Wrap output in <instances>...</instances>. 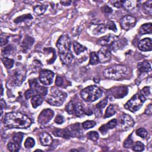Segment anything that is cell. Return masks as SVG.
Listing matches in <instances>:
<instances>
[{
  "label": "cell",
  "instance_id": "obj_1",
  "mask_svg": "<svg viewBox=\"0 0 152 152\" xmlns=\"http://www.w3.org/2000/svg\"><path fill=\"white\" fill-rule=\"evenodd\" d=\"M6 127L10 128L26 129L32 124V121L26 115L19 112L7 113L3 120Z\"/></svg>",
  "mask_w": 152,
  "mask_h": 152
},
{
  "label": "cell",
  "instance_id": "obj_2",
  "mask_svg": "<svg viewBox=\"0 0 152 152\" xmlns=\"http://www.w3.org/2000/svg\"><path fill=\"white\" fill-rule=\"evenodd\" d=\"M56 46L61 61L64 64H69L73 59V55L71 51V40L67 35L61 36L56 42Z\"/></svg>",
  "mask_w": 152,
  "mask_h": 152
},
{
  "label": "cell",
  "instance_id": "obj_3",
  "mask_svg": "<svg viewBox=\"0 0 152 152\" xmlns=\"http://www.w3.org/2000/svg\"><path fill=\"white\" fill-rule=\"evenodd\" d=\"M128 73V69L126 66L116 65L106 69L103 71V76L108 79L119 80L125 78Z\"/></svg>",
  "mask_w": 152,
  "mask_h": 152
},
{
  "label": "cell",
  "instance_id": "obj_4",
  "mask_svg": "<svg viewBox=\"0 0 152 152\" xmlns=\"http://www.w3.org/2000/svg\"><path fill=\"white\" fill-rule=\"evenodd\" d=\"M102 90L96 86H90L83 89L81 92V98L86 102H93L102 95Z\"/></svg>",
  "mask_w": 152,
  "mask_h": 152
},
{
  "label": "cell",
  "instance_id": "obj_5",
  "mask_svg": "<svg viewBox=\"0 0 152 152\" xmlns=\"http://www.w3.org/2000/svg\"><path fill=\"white\" fill-rule=\"evenodd\" d=\"M67 97V94L66 92L52 87L46 98V102L51 106H59L63 104Z\"/></svg>",
  "mask_w": 152,
  "mask_h": 152
},
{
  "label": "cell",
  "instance_id": "obj_6",
  "mask_svg": "<svg viewBox=\"0 0 152 152\" xmlns=\"http://www.w3.org/2000/svg\"><path fill=\"white\" fill-rule=\"evenodd\" d=\"M146 101V97L141 93L136 94L125 105V108L132 112L138 111Z\"/></svg>",
  "mask_w": 152,
  "mask_h": 152
},
{
  "label": "cell",
  "instance_id": "obj_7",
  "mask_svg": "<svg viewBox=\"0 0 152 152\" xmlns=\"http://www.w3.org/2000/svg\"><path fill=\"white\" fill-rule=\"evenodd\" d=\"M119 128L121 131H127L131 129L134 126L133 118L127 113L121 115L119 118Z\"/></svg>",
  "mask_w": 152,
  "mask_h": 152
},
{
  "label": "cell",
  "instance_id": "obj_8",
  "mask_svg": "<svg viewBox=\"0 0 152 152\" xmlns=\"http://www.w3.org/2000/svg\"><path fill=\"white\" fill-rule=\"evenodd\" d=\"M11 81L17 86H20L26 77V71L23 67H18L13 70L11 75Z\"/></svg>",
  "mask_w": 152,
  "mask_h": 152
},
{
  "label": "cell",
  "instance_id": "obj_9",
  "mask_svg": "<svg viewBox=\"0 0 152 152\" xmlns=\"http://www.w3.org/2000/svg\"><path fill=\"white\" fill-rule=\"evenodd\" d=\"M118 41V37L114 35L109 34L103 37H102L98 40L97 44L99 45L107 47L109 49H113L114 50V47H115L116 41Z\"/></svg>",
  "mask_w": 152,
  "mask_h": 152
},
{
  "label": "cell",
  "instance_id": "obj_10",
  "mask_svg": "<svg viewBox=\"0 0 152 152\" xmlns=\"http://www.w3.org/2000/svg\"><path fill=\"white\" fill-rule=\"evenodd\" d=\"M54 73L48 70H43L39 73V80L40 82L45 86L51 85L54 78Z\"/></svg>",
  "mask_w": 152,
  "mask_h": 152
},
{
  "label": "cell",
  "instance_id": "obj_11",
  "mask_svg": "<svg viewBox=\"0 0 152 152\" xmlns=\"http://www.w3.org/2000/svg\"><path fill=\"white\" fill-rule=\"evenodd\" d=\"M119 22L121 27L126 30H128L135 26L136 19L132 16L127 15L121 18Z\"/></svg>",
  "mask_w": 152,
  "mask_h": 152
},
{
  "label": "cell",
  "instance_id": "obj_12",
  "mask_svg": "<svg viewBox=\"0 0 152 152\" xmlns=\"http://www.w3.org/2000/svg\"><path fill=\"white\" fill-rule=\"evenodd\" d=\"M54 116V112L50 109H46L40 113L38 121L41 125H45L48 124Z\"/></svg>",
  "mask_w": 152,
  "mask_h": 152
},
{
  "label": "cell",
  "instance_id": "obj_13",
  "mask_svg": "<svg viewBox=\"0 0 152 152\" xmlns=\"http://www.w3.org/2000/svg\"><path fill=\"white\" fill-rule=\"evenodd\" d=\"M98 56L99 62L101 63H105L109 61L111 58V50L107 47L101 48L98 52Z\"/></svg>",
  "mask_w": 152,
  "mask_h": 152
},
{
  "label": "cell",
  "instance_id": "obj_14",
  "mask_svg": "<svg viewBox=\"0 0 152 152\" xmlns=\"http://www.w3.org/2000/svg\"><path fill=\"white\" fill-rule=\"evenodd\" d=\"M69 129L71 137L80 138L83 135V131L81 130L80 125L79 123H76L71 125L67 127Z\"/></svg>",
  "mask_w": 152,
  "mask_h": 152
},
{
  "label": "cell",
  "instance_id": "obj_15",
  "mask_svg": "<svg viewBox=\"0 0 152 152\" xmlns=\"http://www.w3.org/2000/svg\"><path fill=\"white\" fill-rule=\"evenodd\" d=\"M138 49L141 51H150L152 49V41L150 38H145L140 41L138 44Z\"/></svg>",
  "mask_w": 152,
  "mask_h": 152
},
{
  "label": "cell",
  "instance_id": "obj_16",
  "mask_svg": "<svg viewBox=\"0 0 152 152\" xmlns=\"http://www.w3.org/2000/svg\"><path fill=\"white\" fill-rule=\"evenodd\" d=\"M128 92L127 87H119L114 88L113 90H112V93L115 98H122L126 96Z\"/></svg>",
  "mask_w": 152,
  "mask_h": 152
},
{
  "label": "cell",
  "instance_id": "obj_17",
  "mask_svg": "<svg viewBox=\"0 0 152 152\" xmlns=\"http://www.w3.org/2000/svg\"><path fill=\"white\" fill-rule=\"evenodd\" d=\"M39 139L41 144L44 146H50L53 141L52 137L45 132H42L39 134Z\"/></svg>",
  "mask_w": 152,
  "mask_h": 152
},
{
  "label": "cell",
  "instance_id": "obj_18",
  "mask_svg": "<svg viewBox=\"0 0 152 152\" xmlns=\"http://www.w3.org/2000/svg\"><path fill=\"white\" fill-rule=\"evenodd\" d=\"M34 39L32 37L27 36H26V38L24 39V40L23 41L22 43H21V49L23 52H26L27 51L28 49H29L34 44Z\"/></svg>",
  "mask_w": 152,
  "mask_h": 152
},
{
  "label": "cell",
  "instance_id": "obj_19",
  "mask_svg": "<svg viewBox=\"0 0 152 152\" xmlns=\"http://www.w3.org/2000/svg\"><path fill=\"white\" fill-rule=\"evenodd\" d=\"M53 134L56 137H61L67 139L71 137L70 133L67 128L64 129H55L53 131Z\"/></svg>",
  "mask_w": 152,
  "mask_h": 152
},
{
  "label": "cell",
  "instance_id": "obj_20",
  "mask_svg": "<svg viewBox=\"0 0 152 152\" xmlns=\"http://www.w3.org/2000/svg\"><path fill=\"white\" fill-rule=\"evenodd\" d=\"M137 69L141 73H148L151 71V65L147 61L139 63L137 65Z\"/></svg>",
  "mask_w": 152,
  "mask_h": 152
},
{
  "label": "cell",
  "instance_id": "obj_21",
  "mask_svg": "<svg viewBox=\"0 0 152 152\" xmlns=\"http://www.w3.org/2000/svg\"><path fill=\"white\" fill-rule=\"evenodd\" d=\"M94 25H96L97 26L95 27L93 29V33L94 35H98L100 34H102L106 32V26L103 24V23H93Z\"/></svg>",
  "mask_w": 152,
  "mask_h": 152
},
{
  "label": "cell",
  "instance_id": "obj_22",
  "mask_svg": "<svg viewBox=\"0 0 152 152\" xmlns=\"http://www.w3.org/2000/svg\"><path fill=\"white\" fill-rule=\"evenodd\" d=\"M139 34L140 35L151 34V23H145L141 26L139 29Z\"/></svg>",
  "mask_w": 152,
  "mask_h": 152
},
{
  "label": "cell",
  "instance_id": "obj_23",
  "mask_svg": "<svg viewBox=\"0 0 152 152\" xmlns=\"http://www.w3.org/2000/svg\"><path fill=\"white\" fill-rule=\"evenodd\" d=\"M108 103V100L106 98L103 99L102 101H101L99 103H98L96 107H95V113L96 115H97L98 114L100 115V116L101 115V113H102V109L106 106Z\"/></svg>",
  "mask_w": 152,
  "mask_h": 152
},
{
  "label": "cell",
  "instance_id": "obj_24",
  "mask_svg": "<svg viewBox=\"0 0 152 152\" xmlns=\"http://www.w3.org/2000/svg\"><path fill=\"white\" fill-rule=\"evenodd\" d=\"M44 102V99L42 98V96L40 95H35L33 98H32L31 103L32 105V106L34 108H36L39 106L41 105L42 103Z\"/></svg>",
  "mask_w": 152,
  "mask_h": 152
},
{
  "label": "cell",
  "instance_id": "obj_25",
  "mask_svg": "<svg viewBox=\"0 0 152 152\" xmlns=\"http://www.w3.org/2000/svg\"><path fill=\"white\" fill-rule=\"evenodd\" d=\"M34 90L38 95L41 96H44L47 95L48 93V88L45 87L41 86L39 84H38L36 87L34 89Z\"/></svg>",
  "mask_w": 152,
  "mask_h": 152
},
{
  "label": "cell",
  "instance_id": "obj_26",
  "mask_svg": "<svg viewBox=\"0 0 152 152\" xmlns=\"http://www.w3.org/2000/svg\"><path fill=\"white\" fill-rule=\"evenodd\" d=\"M46 9L47 7L45 5H37L34 7V11L38 16H42L45 13V12L46 10Z\"/></svg>",
  "mask_w": 152,
  "mask_h": 152
},
{
  "label": "cell",
  "instance_id": "obj_27",
  "mask_svg": "<svg viewBox=\"0 0 152 152\" xmlns=\"http://www.w3.org/2000/svg\"><path fill=\"white\" fill-rule=\"evenodd\" d=\"M84 111L82 105L80 103H77L75 104V110H74V115L76 116L80 117L83 116L84 114Z\"/></svg>",
  "mask_w": 152,
  "mask_h": 152
},
{
  "label": "cell",
  "instance_id": "obj_28",
  "mask_svg": "<svg viewBox=\"0 0 152 152\" xmlns=\"http://www.w3.org/2000/svg\"><path fill=\"white\" fill-rule=\"evenodd\" d=\"M73 48L76 55H79L80 54L86 50V48L85 46H83L82 45L76 41L73 43Z\"/></svg>",
  "mask_w": 152,
  "mask_h": 152
},
{
  "label": "cell",
  "instance_id": "obj_29",
  "mask_svg": "<svg viewBox=\"0 0 152 152\" xmlns=\"http://www.w3.org/2000/svg\"><path fill=\"white\" fill-rule=\"evenodd\" d=\"M33 19V16L30 14H24L23 16H21L20 17H17L14 20V23L16 24H19L20 23H22L23 21H25L26 20H31Z\"/></svg>",
  "mask_w": 152,
  "mask_h": 152
},
{
  "label": "cell",
  "instance_id": "obj_30",
  "mask_svg": "<svg viewBox=\"0 0 152 152\" xmlns=\"http://www.w3.org/2000/svg\"><path fill=\"white\" fill-rule=\"evenodd\" d=\"M99 63V60L98 58V54L95 52H91L90 55L89 64L90 65H96Z\"/></svg>",
  "mask_w": 152,
  "mask_h": 152
},
{
  "label": "cell",
  "instance_id": "obj_31",
  "mask_svg": "<svg viewBox=\"0 0 152 152\" xmlns=\"http://www.w3.org/2000/svg\"><path fill=\"white\" fill-rule=\"evenodd\" d=\"M123 7L127 11L133 10L136 7V1H124Z\"/></svg>",
  "mask_w": 152,
  "mask_h": 152
},
{
  "label": "cell",
  "instance_id": "obj_32",
  "mask_svg": "<svg viewBox=\"0 0 152 152\" xmlns=\"http://www.w3.org/2000/svg\"><path fill=\"white\" fill-rule=\"evenodd\" d=\"M143 8L146 14L151 16L152 14V1L149 0V1H146L143 4Z\"/></svg>",
  "mask_w": 152,
  "mask_h": 152
},
{
  "label": "cell",
  "instance_id": "obj_33",
  "mask_svg": "<svg viewBox=\"0 0 152 152\" xmlns=\"http://www.w3.org/2000/svg\"><path fill=\"white\" fill-rule=\"evenodd\" d=\"M115 113H116V111H115L114 106L112 105H111L107 108V109L105 111L104 118H107L111 117L112 116L114 115Z\"/></svg>",
  "mask_w": 152,
  "mask_h": 152
},
{
  "label": "cell",
  "instance_id": "obj_34",
  "mask_svg": "<svg viewBox=\"0 0 152 152\" xmlns=\"http://www.w3.org/2000/svg\"><path fill=\"white\" fill-rule=\"evenodd\" d=\"M2 61L5 67L8 69H11L14 66V60L12 59L4 57L2 58Z\"/></svg>",
  "mask_w": 152,
  "mask_h": 152
},
{
  "label": "cell",
  "instance_id": "obj_35",
  "mask_svg": "<svg viewBox=\"0 0 152 152\" xmlns=\"http://www.w3.org/2000/svg\"><path fill=\"white\" fill-rule=\"evenodd\" d=\"M24 137V134L22 133H17L14 134L13 137V141L16 143L19 146H21V141L23 140Z\"/></svg>",
  "mask_w": 152,
  "mask_h": 152
},
{
  "label": "cell",
  "instance_id": "obj_36",
  "mask_svg": "<svg viewBox=\"0 0 152 152\" xmlns=\"http://www.w3.org/2000/svg\"><path fill=\"white\" fill-rule=\"evenodd\" d=\"M132 149L135 151H141L144 150V145L141 141H137L133 144Z\"/></svg>",
  "mask_w": 152,
  "mask_h": 152
},
{
  "label": "cell",
  "instance_id": "obj_37",
  "mask_svg": "<svg viewBox=\"0 0 152 152\" xmlns=\"http://www.w3.org/2000/svg\"><path fill=\"white\" fill-rule=\"evenodd\" d=\"M13 50H14V47L12 45H8L3 50L2 55L4 57L7 58L8 56H9L11 54Z\"/></svg>",
  "mask_w": 152,
  "mask_h": 152
},
{
  "label": "cell",
  "instance_id": "obj_38",
  "mask_svg": "<svg viewBox=\"0 0 152 152\" xmlns=\"http://www.w3.org/2000/svg\"><path fill=\"white\" fill-rule=\"evenodd\" d=\"M87 137L90 140L93 141H96L99 138V135L96 131H90L88 133Z\"/></svg>",
  "mask_w": 152,
  "mask_h": 152
},
{
  "label": "cell",
  "instance_id": "obj_39",
  "mask_svg": "<svg viewBox=\"0 0 152 152\" xmlns=\"http://www.w3.org/2000/svg\"><path fill=\"white\" fill-rule=\"evenodd\" d=\"M35 144V141L32 137H28L24 142V147L26 148H31L34 147Z\"/></svg>",
  "mask_w": 152,
  "mask_h": 152
},
{
  "label": "cell",
  "instance_id": "obj_40",
  "mask_svg": "<svg viewBox=\"0 0 152 152\" xmlns=\"http://www.w3.org/2000/svg\"><path fill=\"white\" fill-rule=\"evenodd\" d=\"M96 126V123L93 121H86L82 124V127L85 130L93 128Z\"/></svg>",
  "mask_w": 152,
  "mask_h": 152
},
{
  "label": "cell",
  "instance_id": "obj_41",
  "mask_svg": "<svg viewBox=\"0 0 152 152\" xmlns=\"http://www.w3.org/2000/svg\"><path fill=\"white\" fill-rule=\"evenodd\" d=\"M7 147L8 149L12 152L14 151H17L19 150L20 146H19L18 144H17L16 143H14V141L13 142H10L9 143V144H7Z\"/></svg>",
  "mask_w": 152,
  "mask_h": 152
},
{
  "label": "cell",
  "instance_id": "obj_42",
  "mask_svg": "<svg viewBox=\"0 0 152 152\" xmlns=\"http://www.w3.org/2000/svg\"><path fill=\"white\" fill-rule=\"evenodd\" d=\"M131 136H132V134H130L127 138L126 140L124 141V144H123V146L125 148H131L132 147V146H133V144H134V142H133V140L131 138Z\"/></svg>",
  "mask_w": 152,
  "mask_h": 152
},
{
  "label": "cell",
  "instance_id": "obj_43",
  "mask_svg": "<svg viewBox=\"0 0 152 152\" xmlns=\"http://www.w3.org/2000/svg\"><path fill=\"white\" fill-rule=\"evenodd\" d=\"M66 111L69 115H74L75 110V104L73 102H70L66 106Z\"/></svg>",
  "mask_w": 152,
  "mask_h": 152
},
{
  "label": "cell",
  "instance_id": "obj_44",
  "mask_svg": "<svg viewBox=\"0 0 152 152\" xmlns=\"http://www.w3.org/2000/svg\"><path fill=\"white\" fill-rule=\"evenodd\" d=\"M136 134L138 136H139V137H140L143 138H145L148 136V132L144 128H140L136 130Z\"/></svg>",
  "mask_w": 152,
  "mask_h": 152
},
{
  "label": "cell",
  "instance_id": "obj_45",
  "mask_svg": "<svg viewBox=\"0 0 152 152\" xmlns=\"http://www.w3.org/2000/svg\"><path fill=\"white\" fill-rule=\"evenodd\" d=\"M106 127L108 128V130L109 129H113L115 127H116V126L118 125V122H117V120L116 119H113L112 120H111L110 121L105 124Z\"/></svg>",
  "mask_w": 152,
  "mask_h": 152
},
{
  "label": "cell",
  "instance_id": "obj_46",
  "mask_svg": "<svg viewBox=\"0 0 152 152\" xmlns=\"http://www.w3.org/2000/svg\"><path fill=\"white\" fill-rule=\"evenodd\" d=\"M106 27L109 29V30H112V31L116 32L117 31V28H116V26L115 24V23L112 21H109L108 23H107V24L106 25Z\"/></svg>",
  "mask_w": 152,
  "mask_h": 152
},
{
  "label": "cell",
  "instance_id": "obj_47",
  "mask_svg": "<svg viewBox=\"0 0 152 152\" xmlns=\"http://www.w3.org/2000/svg\"><path fill=\"white\" fill-rule=\"evenodd\" d=\"M35 95V92L32 90V89H29V90H27L26 92H25L24 93V96H25V98L28 99H30L31 98H33L34 96Z\"/></svg>",
  "mask_w": 152,
  "mask_h": 152
},
{
  "label": "cell",
  "instance_id": "obj_48",
  "mask_svg": "<svg viewBox=\"0 0 152 152\" xmlns=\"http://www.w3.org/2000/svg\"><path fill=\"white\" fill-rule=\"evenodd\" d=\"M55 122L58 124H61L64 122V118L63 116L61 115H58L55 119Z\"/></svg>",
  "mask_w": 152,
  "mask_h": 152
},
{
  "label": "cell",
  "instance_id": "obj_49",
  "mask_svg": "<svg viewBox=\"0 0 152 152\" xmlns=\"http://www.w3.org/2000/svg\"><path fill=\"white\" fill-rule=\"evenodd\" d=\"M102 11L105 14H111L112 13V9L108 6H104L101 8Z\"/></svg>",
  "mask_w": 152,
  "mask_h": 152
},
{
  "label": "cell",
  "instance_id": "obj_50",
  "mask_svg": "<svg viewBox=\"0 0 152 152\" xmlns=\"http://www.w3.org/2000/svg\"><path fill=\"white\" fill-rule=\"evenodd\" d=\"M55 84L57 86H62L64 84L63 78L61 77H60V76H57V77L56 78Z\"/></svg>",
  "mask_w": 152,
  "mask_h": 152
},
{
  "label": "cell",
  "instance_id": "obj_51",
  "mask_svg": "<svg viewBox=\"0 0 152 152\" xmlns=\"http://www.w3.org/2000/svg\"><path fill=\"white\" fill-rule=\"evenodd\" d=\"M141 93L146 97V96H148L150 93V87H145L141 90Z\"/></svg>",
  "mask_w": 152,
  "mask_h": 152
},
{
  "label": "cell",
  "instance_id": "obj_52",
  "mask_svg": "<svg viewBox=\"0 0 152 152\" xmlns=\"http://www.w3.org/2000/svg\"><path fill=\"white\" fill-rule=\"evenodd\" d=\"M124 1H112V5L116 7V8H121V7H123V4Z\"/></svg>",
  "mask_w": 152,
  "mask_h": 152
},
{
  "label": "cell",
  "instance_id": "obj_53",
  "mask_svg": "<svg viewBox=\"0 0 152 152\" xmlns=\"http://www.w3.org/2000/svg\"><path fill=\"white\" fill-rule=\"evenodd\" d=\"M99 131H100L103 135H104V134H105L107 133L108 129V128L106 127V125H103V126H102L99 128Z\"/></svg>",
  "mask_w": 152,
  "mask_h": 152
},
{
  "label": "cell",
  "instance_id": "obj_54",
  "mask_svg": "<svg viewBox=\"0 0 152 152\" xmlns=\"http://www.w3.org/2000/svg\"><path fill=\"white\" fill-rule=\"evenodd\" d=\"M7 42H8V38H5V36L4 37L3 35H1V46H3V45L7 44Z\"/></svg>",
  "mask_w": 152,
  "mask_h": 152
},
{
  "label": "cell",
  "instance_id": "obj_55",
  "mask_svg": "<svg viewBox=\"0 0 152 152\" xmlns=\"http://www.w3.org/2000/svg\"><path fill=\"white\" fill-rule=\"evenodd\" d=\"M152 112V106L151 104H150L145 110V113L147 115H151Z\"/></svg>",
  "mask_w": 152,
  "mask_h": 152
},
{
  "label": "cell",
  "instance_id": "obj_56",
  "mask_svg": "<svg viewBox=\"0 0 152 152\" xmlns=\"http://www.w3.org/2000/svg\"><path fill=\"white\" fill-rule=\"evenodd\" d=\"M60 3L63 6H70L71 4L72 1H61Z\"/></svg>",
  "mask_w": 152,
  "mask_h": 152
},
{
  "label": "cell",
  "instance_id": "obj_57",
  "mask_svg": "<svg viewBox=\"0 0 152 152\" xmlns=\"http://www.w3.org/2000/svg\"><path fill=\"white\" fill-rule=\"evenodd\" d=\"M3 86H1V95H3Z\"/></svg>",
  "mask_w": 152,
  "mask_h": 152
},
{
  "label": "cell",
  "instance_id": "obj_58",
  "mask_svg": "<svg viewBox=\"0 0 152 152\" xmlns=\"http://www.w3.org/2000/svg\"><path fill=\"white\" fill-rule=\"evenodd\" d=\"M71 151H78V150H76V149H71V150H70Z\"/></svg>",
  "mask_w": 152,
  "mask_h": 152
},
{
  "label": "cell",
  "instance_id": "obj_59",
  "mask_svg": "<svg viewBox=\"0 0 152 152\" xmlns=\"http://www.w3.org/2000/svg\"><path fill=\"white\" fill-rule=\"evenodd\" d=\"M35 151H42V150H36Z\"/></svg>",
  "mask_w": 152,
  "mask_h": 152
}]
</instances>
